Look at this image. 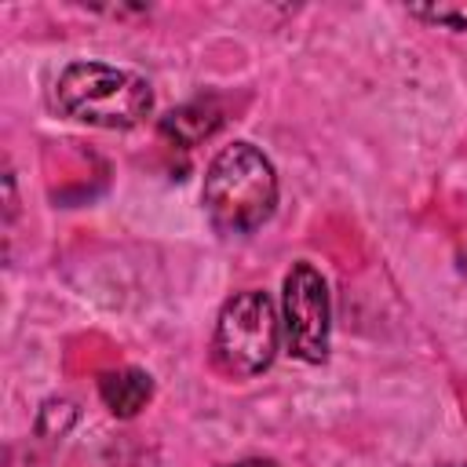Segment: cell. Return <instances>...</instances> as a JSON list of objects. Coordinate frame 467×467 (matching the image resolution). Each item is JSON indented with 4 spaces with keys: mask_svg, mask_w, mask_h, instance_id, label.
Instances as JSON below:
<instances>
[{
    "mask_svg": "<svg viewBox=\"0 0 467 467\" xmlns=\"http://www.w3.org/2000/svg\"><path fill=\"white\" fill-rule=\"evenodd\" d=\"M99 398L113 416L128 420L153 398V379L142 368H113L99 376Z\"/></svg>",
    "mask_w": 467,
    "mask_h": 467,
    "instance_id": "cell-6",
    "label": "cell"
},
{
    "mask_svg": "<svg viewBox=\"0 0 467 467\" xmlns=\"http://www.w3.org/2000/svg\"><path fill=\"white\" fill-rule=\"evenodd\" d=\"M58 109L80 124L124 131L150 117L153 91L139 73L106 62H69L55 84Z\"/></svg>",
    "mask_w": 467,
    "mask_h": 467,
    "instance_id": "cell-2",
    "label": "cell"
},
{
    "mask_svg": "<svg viewBox=\"0 0 467 467\" xmlns=\"http://www.w3.org/2000/svg\"><path fill=\"white\" fill-rule=\"evenodd\" d=\"M226 467H274L266 460H237V463H226Z\"/></svg>",
    "mask_w": 467,
    "mask_h": 467,
    "instance_id": "cell-8",
    "label": "cell"
},
{
    "mask_svg": "<svg viewBox=\"0 0 467 467\" xmlns=\"http://www.w3.org/2000/svg\"><path fill=\"white\" fill-rule=\"evenodd\" d=\"M223 124V109L212 99H197L186 102L179 109H171L168 117H161V135L171 139L175 146H197L204 139H212Z\"/></svg>",
    "mask_w": 467,
    "mask_h": 467,
    "instance_id": "cell-5",
    "label": "cell"
},
{
    "mask_svg": "<svg viewBox=\"0 0 467 467\" xmlns=\"http://www.w3.org/2000/svg\"><path fill=\"white\" fill-rule=\"evenodd\" d=\"M201 201L215 230L252 234L274 215L277 171L263 150H255L252 142H234L212 157L204 171Z\"/></svg>",
    "mask_w": 467,
    "mask_h": 467,
    "instance_id": "cell-1",
    "label": "cell"
},
{
    "mask_svg": "<svg viewBox=\"0 0 467 467\" xmlns=\"http://www.w3.org/2000/svg\"><path fill=\"white\" fill-rule=\"evenodd\" d=\"M412 18H423L431 26H445L456 33H467V4H412Z\"/></svg>",
    "mask_w": 467,
    "mask_h": 467,
    "instance_id": "cell-7",
    "label": "cell"
},
{
    "mask_svg": "<svg viewBox=\"0 0 467 467\" xmlns=\"http://www.w3.org/2000/svg\"><path fill=\"white\" fill-rule=\"evenodd\" d=\"M441 467H467V463H441Z\"/></svg>",
    "mask_w": 467,
    "mask_h": 467,
    "instance_id": "cell-9",
    "label": "cell"
},
{
    "mask_svg": "<svg viewBox=\"0 0 467 467\" xmlns=\"http://www.w3.org/2000/svg\"><path fill=\"white\" fill-rule=\"evenodd\" d=\"M277 339H281V317L274 299L263 288H248L223 303L215 317L212 354L223 372L248 379L270 368L277 354Z\"/></svg>",
    "mask_w": 467,
    "mask_h": 467,
    "instance_id": "cell-3",
    "label": "cell"
},
{
    "mask_svg": "<svg viewBox=\"0 0 467 467\" xmlns=\"http://www.w3.org/2000/svg\"><path fill=\"white\" fill-rule=\"evenodd\" d=\"M285 343L299 361H325L328 358V332H332V306L328 285L310 263H296L285 274Z\"/></svg>",
    "mask_w": 467,
    "mask_h": 467,
    "instance_id": "cell-4",
    "label": "cell"
}]
</instances>
